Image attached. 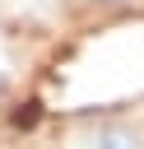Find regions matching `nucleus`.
<instances>
[{
	"instance_id": "obj_3",
	"label": "nucleus",
	"mask_w": 144,
	"mask_h": 149,
	"mask_svg": "<svg viewBox=\"0 0 144 149\" xmlns=\"http://www.w3.org/2000/svg\"><path fill=\"white\" fill-rule=\"evenodd\" d=\"M5 93H9V74L0 70V98H5Z\"/></svg>"
},
{
	"instance_id": "obj_2",
	"label": "nucleus",
	"mask_w": 144,
	"mask_h": 149,
	"mask_svg": "<svg viewBox=\"0 0 144 149\" xmlns=\"http://www.w3.org/2000/svg\"><path fill=\"white\" fill-rule=\"evenodd\" d=\"M93 5H107V9H121V5H130V0H93Z\"/></svg>"
},
{
	"instance_id": "obj_1",
	"label": "nucleus",
	"mask_w": 144,
	"mask_h": 149,
	"mask_svg": "<svg viewBox=\"0 0 144 149\" xmlns=\"http://www.w3.org/2000/svg\"><path fill=\"white\" fill-rule=\"evenodd\" d=\"M88 149H144V130L130 121H102V126H93Z\"/></svg>"
}]
</instances>
